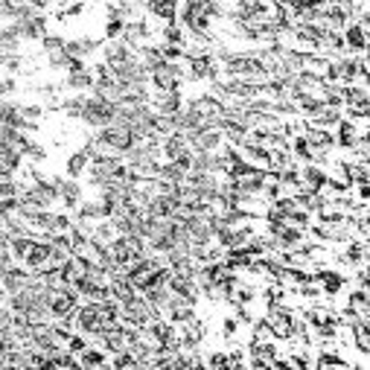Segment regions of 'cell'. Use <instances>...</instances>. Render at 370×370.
Wrapping results in <instances>:
<instances>
[{
	"label": "cell",
	"mask_w": 370,
	"mask_h": 370,
	"mask_svg": "<svg viewBox=\"0 0 370 370\" xmlns=\"http://www.w3.org/2000/svg\"><path fill=\"white\" fill-rule=\"evenodd\" d=\"M114 117H117V102H111L106 97L99 94H85V106H82V120L88 129H106V125L114 123Z\"/></svg>",
	"instance_id": "6da1fadb"
},
{
	"label": "cell",
	"mask_w": 370,
	"mask_h": 370,
	"mask_svg": "<svg viewBox=\"0 0 370 370\" xmlns=\"http://www.w3.org/2000/svg\"><path fill=\"white\" fill-rule=\"evenodd\" d=\"M53 181H56V187H59V204L67 213H73L79 207V201L85 199L82 184H79L76 178H67V175H53Z\"/></svg>",
	"instance_id": "7a4b0ae2"
},
{
	"label": "cell",
	"mask_w": 370,
	"mask_h": 370,
	"mask_svg": "<svg viewBox=\"0 0 370 370\" xmlns=\"http://www.w3.org/2000/svg\"><path fill=\"white\" fill-rule=\"evenodd\" d=\"M76 330L85 332V335H94L99 327H102V312H99V304H94V300H79L76 306Z\"/></svg>",
	"instance_id": "3957f363"
},
{
	"label": "cell",
	"mask_w": 370,
	"mask_h": 370,
	"mask_svg": "<svg viewBox=\"0 0 370 370\" xmlns=\"http://www.w3.org/2000/svg\"><path fill=\"white\" fill-rule=\"evenodd\" d=\"M341 38H344V50L350 56H362L367 53V27L356 24V21H350L344 29H341Z\"/></svg>",
	"instance_id": "277c9868"
},
{
	"label": "cell",
	"mask_w": 370,
	"mask_h": 370,
	"mask_svg": "<svg viewBox=\"0 0 370 370\" xmlns=\"http://www.w3.org/2000/svg\"><path fill=\"white\" fill-rule=\"evenodd\" d=\"M15 29H18V36L21 41H41L44 36H47V15H36V18H27V21H12Z\"/></svg>",
	"instance_id": "5b68a950"
},
{
	"label": "cell",
	"mask_w": 370,
	"mask_h": 370,
	"mask_svg": "<svg viewBox=\"0 0 370 370\" xmlns=\"http://www.w3.org/2000/svg\"><path fill=\"white\" fill-rule=\"evenodd\" d=\"M327 166L321 164H300V187L304 190H323L327 187Z\"/></svg>",
	"instance_id": "8992f818"
},
{
	"label": "cell",
	"mask_w": 370,
	"mask_h": 370,
	"mask_svg": "<svg viewBox=\"0 0 370 370\" xmlns=\"http://www.w3.org/2000/svg\"><path fill=\"white\" fill-rule=\"evenodd\" d=\"M47 262H50V245H47V239H36V242H32V248L27 251L24 265H27L29 271H38Z\"/></svg>",
	"instance_id": "52a82bcc"
},
{
	"label": "cell",
	"mask_w": 370,
	"mask_h": 370,
	"mask_svg": "<svg viewBox=\"0 0 370 370\" xmlns=\"http://www.w3.org/2000/svg\"><path fill=\"white\" fill-rule=\"evenodd\" d=\"M62 88L73 90V94H88V90L94 88V73H90V67H85V71H76V73H67Z\"/></svg>",
	"instance_id": "ba28073f"
},
{
	"label": "cell",
	"mask_w": 370,
	"mask_h": 370,
	"mask_svg": "<svg viewBox=\"0 0 370 370\" xmlns=\"http://www.w3.org/2000/svg\"><path fill=\"white\" fill-rule=\"evenodd\" d=\"M79 367H108V353L97 344H88L82 353H79Z\"/></svg>",
	"instance_id": "9c48e42d"
},
{
	"label": "cell",
	"mask_w": 370,
	"mask_h": 370,
	"mask_svg": "<svg viewBox=\"0 0 370 370\" xmlns=\"http://www.w3.org/2000/svg\"><path fill=\"white\" fill-rule=\"evenodd\" d=\"M36 239H38L36 234H15V236H9V254H12V260L24 262L27 251L32 248V242H36Z\"/></svg>",
	"instance_id": "30bf717a"
},
{
	"label": "cell",
	"mask_w": 370,
	"mask_h": 370,
	"mask_svg": "<svg viewBox=\"0 0 370 370\" xmlns=\"http://www.w3.org/2000/svg\"><path fill=\"white\" fill-rule=\"evenodd\" d=\"M341 99H344V106H367V85H362V82L341 85Z\"/></svg>",
	"instance_id": "8fae6325"
},
{
	"label": "cell",
	"mask_w": 370,
	"mask_h": 370,
	"mask_svg": "<svg viewBox=\"0 0 370 370\" xmlns=\"http://www.w3.org/2000/svg\"><path fill=\"white\" fill-rule=\"evenodd\" d=\"M88 164H90V158L82 152V149H79V152H73L71 158L64 160V175H67V178H76V181H79V178L85 175Z\"/></svg>",
	"instance_id": "7c38bea8"
},
{
	"label": "cell",
	"mask_w": 370,
	"mask_h": 370,
	"mask_svg": "<svg viewBox=\"0 0 370 370\" xmlns=\"http://www.w3.org/2000/svg\"><path fill=\"white\" fill-rule=\"evenodd\" d=\"M158 178L172 181V184H181L184 178H187V169H184L181 164H175V160H160V172H158Z\"/></svg>",
	"instance_id": "4fadbf2b"
},
{
	"label": "cell",
	"mask_w": 370,
	"mask_h": 370,
	"mask_svg": "<svg viewBox=\"0 0 370 370\" xmlns=\"http://www.w3.org/2000/svg\"><path fill=\"white\" fill-rule=\"evenodd\" d=\"M123 27H125V18H108L106 21V41H117L123 36Z\"/></svg>",
	"instance_id": "5bb4252c"
},
{
	"label": "cell",
	"mask_w": 370,
	"mask_h": 370,
	"mask_svg": "<svg viewBox=\"0 0 370 370\" xmlns=\"http://www.w3.org/2000/svg\"><path fill=\"white\" fill-rule=\"evenodd\" d=\"M47 64L53 71H67V64H71V56L64 50H56V53H47Z\"/></svg>",
	"instance_id": "9a60e30c"
},
{
	"label": "cell",
	"mask_w": 370,
	"mask_h": 370,
	"mask_svg": "<svg viewBox=\"0 0 370 370\" xmlns=\"http://www.w3.org/2000/svg\"><path fill=\"white\" fill-rule=\"evenodd\" d=\"M21 114H24V120H32V123H38L44 114H47V108L38 106V102H27V106H21Z\"/></svg>",
	"instance_id": "2e32d148"
},
{
	"label": "cell",
	"mask_w": 370,
	"mask_h": 370,
	"mask_svg": "<svg viewBox=\"0 0 370 370\" xmlns=\"http://www.w3.org/2000/svg\"><path fill=\"white\" fill-rule=\"evenodd\" d=\"M64 41L67 38L56 36V32H47V36L41 38V47H44V53H56V50H64Z\"/></svg>",
	"instance_id": "e0dca14e"
},
{
	"label": "cell",
	"mask_w": 370,
	"mask_h": 370,
	"mask_svg": "<svg viewBox=\"0 0 370 370\" xmlns=\"http://www.w3.org/2000/svg\"><path fill=\"white\" fill-rule=\"evenodd\" d=\"M204 367H227V353L225 350H216L204 358Z\"/></svg>",
	"instance_id": "ac0fdd59"
},
{
	"label": "cell",
	"mask_w": 370,
	"mask_h": 370,
	"mask_svg": "<svg viewBox=\"0 0 370 370\" xmlns=\"http://www.w3.org/2000/svg\"><path fill=\"white\" fill-rule=\"evenodd\" d=\"M0 90H3V97L6 94H15V90H18V79L15 76H0Z\"/></svg>",
	"instance_id": "d6986e66"
},
{
	"label": "cell",
	"mask_w": 370,
	"mask_h": 370,
	"mask_svg": "<svg viewBox=\"0 0 370 370\" xmlns=\"http://www.w3.org/2000/svg\"><path fill=\"white\" fill-rule=\"evenodd\" d=\"M6 56H9L6 50H0V71H3V64H6Z\"/></svg>",
	"instance_id": "ffe728a7"
},
{
	"label": "cell",
	"mask_w": 370,
	"mask_h": 370,
	"mask_svg": "<svg viewBox=\"0 0 370 370\" xmlns=\"http://www.w3.org/2000/svg\"><path fill=\"white\" fill-rule=\"evenodd\" d=\"M0 97H3V90H0Z\"/></svg>",
	"instance_id": "44dd1931"
}]
</instances>
